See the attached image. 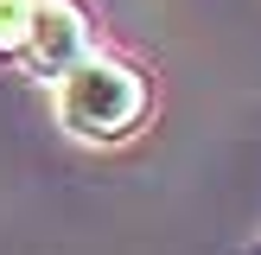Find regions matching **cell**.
I'll return each mask as SVG.
<instances>
[{"label": "cell", "mask_w": 261, "mask_h": 255, "mask_svg": "<svg viewBox=\"0 0 261 255\" xmlns=\"http://www.w3.org/2000/svg\"><path fill=\"white\" fill-rule=\"evenodd\" d=\"M255 255H261V242H255Z\"/></svg>", "instance_id": "obj_4"}, {"label": "cell", "mask_w": 261, "mask_h": 255, "mask_svg": "<svg viewBox=\"0 0 261 255\" xmlns=\"http://www.w3.org/2000/svg\"><path fill=\"white\" fill-rule=\"evenodd\" d=\"M89 58V19L76 0H38L32 7V26H25V45H19V64L45 83H58L64 70Z\"/></svg>", "instance_id": "obj_2"}, {"label": "cell", "mask_w": 261, "mask_h": 255, "mask_svg": "<svg viewBox=\"0 0 261 255\" xmlns=\"http://www.w3.org/2000/svg\"><path fill=\"white\" fill-rule=\"evenodd\" d=\"M32 7L38 0H0V58H19L25 26H32Z\"/></svg>", "instance_id": "obj_3"}, {"label": "cell", "mask_w": 261, "mask_h": 255, "mask_svg": "<svg viewBox=\"0 0 261 255\" xmlns=\"http://www.w3.org/2000/svg\"><path fill=\"white\" fill-rule=\"evenodd\" d=\"M51 89H58V121H64V134L96 140V147L127 140L140 121H147V109H153L147 76H140L134 64H121V58H96V51H89L76 70H64Z\"/></svg>", "instance_id": "obj_1"}]
</instances>
